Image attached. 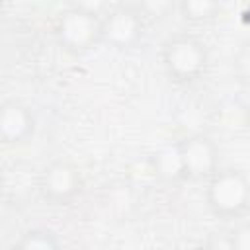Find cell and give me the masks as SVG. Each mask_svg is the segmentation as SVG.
Listing matches in <instances>:
<instances>
[{"label": "cell", "instance_id": "cell-1", "mask_svg": "<svg viewBox=\"0 0 250 250\" xmlns=\"http://www.w3.org/2000/svg\"><path fill=\"white\" fill-rule=\"evenodd\" d=\"M162 66L170 80L188 86L203 78L209 68L207 45L191 33H176L162 43Z\"/></svg>", "mask_w": 250, "mask_h": 250}, {"label": "cell", "instance_id": "cell-2", "mask_svg": "<svg viewBox=\"0 0 250 250\" xmlns=\"http://www.w3.org/2000/svg\"><path fill=\"white\" fill-rule=\"evenodd\" d=\"M205 203L223 221H236L250 209V182L236 168H219L205 182Z\"/></svg>", "mask_w": 250, "mask_h": 250}, {"label": "cell", "instance_id": "cell-3", "mask_svg": "<svg viewBox=\"0 0 250 250\" xmlns=\"http://www.w3.org/2000/svg\"><path fill=\"white\" fill-rule=\"evenodd\" d=\"M53 35L64 53L84 55L102 43V18L80 4H70L57 14Z\"/></svg>", "mask_w": 250, "mask_h": 250}, {"label": "cell", "instance_id": "cell-4", "mask_svg": "<svg viewBox=\"0 0 250 250\" xmlns=\"http://www.w3.org/2000/svg\"><path fill=\"white\" fill-rule=\"evenodd\" d=\"M145 35V18L133 4H117L102 18V43L115 51H131Z\"/></svg>", "mask_w": 250, "mask_h": 250}, {"label": "cell", "instance_id": "cell-5", "mask_svg": "<svg viewBox=\"0 0 250 250\" xmlns=\"http://www.w3.org/2000/svg\"><path fill=\"white\" fill-rule=\"evenodd\" d=\"M39 193L51 205H68L84 188L80 168L68 158L51 160L39 174Z\"/></svg>", "mask_w": 250, "mask_h": 250}, {"label": "cell", "instance_id": "cell-6", "mask_svg": "<svg viewBox=\"0 0 250 250\" xmlns=\"http://www.w3.org/2000/svg\"><path fill=\"white\" fill-rule=\"evenodd\" d=\"M186 180L207 182L219 170V148L215 141L203 133H193L178 141Z\"/></svg>", "mask_w": 250, "mask_h": 250}, {"label": "cell", "instance_id": "cell-7", "mask_svg": "<svg viewBox=\"0 0 250 250\" xmlns=\"http://www.w3.org/2000/svg\"><path fill=\"white\" fill-rule=\"evenodd\" d=\"M35 115L21 100H4L0 105V139L4 145L16 146L27 143L35 135Z\"/></svg>", "mask_w": 250, "mask_h": 250}, {"label": "cell", "instance_id": "cell-8", "mask_svg": "<svg viewBox=\"0 0 250 250\" xmlns=\"http://www.w3.org/2000/svg\"><path fill=\"white\" fill-rule=\"evenodd\" d=\"M148 168H150L152 176L164 184H176V182L186 180L184 160H182L178 141L166 143V145L158 146L156 150H152L148 156Z\"/></svg>", "mask_w": 250, "mask_h": 250}, {"label": "cell", "instance_id": "cell-9", "mask_svg": "<svg viewBox=\"0 0 250 250\" xmlns=\"http://www.w3.org/2000/svg\"><path fill=\"white\" fill-rule=\"evenodd\" d=\"M14 250H62V246L55 230L47 227H33L18 238Z\"/></svg>", "mask_w": 250, "mask_h": 250}, {"label": "cell", "instance_id": "cell-10", "mask_svg": "<svg viewBox=\"0 0 250 250\" xmlns=\"http://www.w3.org/2000/svg\"><path fill=\"white\" fill-rule=\"evenodd\" d=\"M176 8L180 16H184V20L191 23H207L221 14V4L211 0H184Z\"/></svg>", "mask_w": 250, "mask_h": 250}, {"label": "cell", "instance_id": "cell-11", "mask_svg": "<svg viewBox=\"0 0 250 250\" xmlns=\"http://www.w3.org/2000/svg\"><path fill=\"white\" fill-rule=\"evenodd\" d=\"M232 70L240 84L250 86V39L236 49L232 57Z\"/></svg>", "mask_w": 250, "mask_h": 250}, {"label": "cell", "instance_id": "cell-12", "mask_svg": "<svg viewBox=\"0 0 250 250\" xmlns=\"http://www.w3.org/2000/svg\"><path fill=\"white\" fill-rule=\"evenodd\" d=\"M229 240L232 250H250V223H240L229 230Z\"/></svg>", "mask_w": 250, "mask_h": 250}, {"label": "cell", "instance_id": "cell-13", "mask_svg": "<svg viewBox=\"0 0 250 250\" xmlns=\"http://www.w3.org/2000/svg\"><path fill=\"white\" fill-rule=\"evenodd\" d=\"M135 6L143 14V18H146V16H166L170 10H174L172 2H143V4H135Z\"/></svg>", "mask_w": 250, "mask_h": 250}, {"label": "cell", "instance_id": "cell-14", "mask_svg": "<svg viewBox=\"0 0 250 250\" xmlns=\"http://www.w3.org/2000/svg\"><path fill=\"white\" fill-rule=\"evenodd\" d=\"M203 250H232L230 248V240H229V232H213L207 236Z\"/></svg>", "mask_w": 250, "mask_h": 250}, {"label": "cell", "instance_id": "cell-15", "mask_svg": "<svg viewBox=\"0 0 250 250\" xmlns=\"http://www.w3.org/2000/svg\"><path fill=\"white\" fill-rule=\"evenodd\" d=\"M242 121H244V127L250 131V104L244 107V113H242Z\"/></svg>", "mask_w": 250, "mask_h": 250}, {"label": "cell", "instance_id": "cell-16", "mask_svg": "<svg viewBox=\"0 0 250 250\" xmlns=\"http://www.w3.org/2000/svg\"><path fill=\"white\" fill-rule=\"evenodd\" d=\"M242 16H244V20H248V21H250V4H246V8H244Z\"/></svg>", "mask_w": 250, "mask_h": 250}]
</instances>
